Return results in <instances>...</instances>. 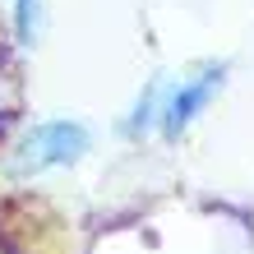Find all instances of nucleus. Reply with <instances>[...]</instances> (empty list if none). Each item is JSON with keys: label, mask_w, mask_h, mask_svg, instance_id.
Segmentation results:
<instances>
[{"label": "nucleus", "mask_w": 254, "mask_h": 254, "mask_svg": "<svg viewBox=\"0 0 254 254\" xmlns=\"http://www.w3.org/2000/svg\"><path fill=\"white\" fill-rule=\"evenodd\" d=\"M88 148H93V139H88V129L79 121H47L23 134L9 167H14V176H42L56 167H74Z\"/></svg>", "instance_id": "obj_1"}, {"label": "nucleus", "mask_w": 254, "mask_h": 254, "mask_svg": "<svg viewBox=\"0 0 254 254\" xmlns=\"http://www.w3.org/2000/svg\"><path fill=\"white\" fill-rule=\"evenodd\" d=\"M222 79H227L222 65H203L194 79H185L181 88H171L167 102H162V121H157L162 134H167V139H181V134L203 116V107L222 93Z\"/></svg>", "instance_id": "obj_2"}, {"label": "nucleus", "mask_w": 254, "mask_h": 254, "mask_svg": "<svg viewBox=\"0 0 254 254\" xmlns=\"http://www.w3.org/2000/svg\"><path fill=\"white\" fill-rule=\"evenodd\" d=\"M162 88H167V83H148L143 88V93H139V102H134V111H129V121L121 125L125 134H129V139H139V134H148V129H153L157 121H162Z\"/></svg>", "instance_id": "obj_3"}, {"label": "nucleus", "mask_w": 254, "mask_h": 254, "mask_svg": "<svg viewBox=\"0 0 254 254\" xmlns=\"http://www.w3.org/2000/svg\"><path fill=\"white\" fill-rule=\"evenodd\" d=\"M14 28H19V42H33L42 37V0H14Z\"/></svg>", "instance_id": "obj_4"}]
</instances>
